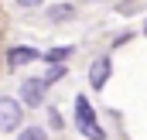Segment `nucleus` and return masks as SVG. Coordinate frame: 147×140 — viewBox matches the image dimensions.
<instances>
[{"mask_svg":"<svg viewBox=\"0 0 147 140\" xmlns=\"http://www.w3.org/2000/svg\"><path fill=\"white\" fill-rule=\"evenodd\" d=\"M75 127L82 130L86 140H106V133H103V127L96 123V113H92V106H89L86 96L75 99Z\"/></svg>","mask_w":147,"mask_h":140,"instance_id":"f257e3e1","label":"nucleus"},{"mask_svg":"<svg viewBox=\"0 0 147 140\" xmlns=\"http://www.w3.org/2000/svg\"><path fill=\"white\" fill-rule=\"evenodd\" d=\"M21 120H24V103L3 96V99H0V133L21 130Z\"/></svg>","mask_w":147,"mask_h":140,"instance_id":"f03ea898","label":"nucleus"},{"mask_svg":"<svg viewBox=\"0 0 147 140\" xmlns=\"http://www.w3.org/2000/svg\"><path fill=\"white\" fill-rule=\"evenodd\" d=\"M45 92H48V82L45 79H24L21 82V103L24 106H45Z\"/></svg>","mask_w":147,"mask_h":140,"instance_id":"7ed1b4c3","label":"nucleus"},{"mask_svg":"<svg viewBox=\"0 0 147 140\" xmlns=\"http://www.w3.org/2000/svg\"><path fill=\"white\" fill-rule=\"evenodd\" d=\"M110 75H113V62L110 58H96L92 69H89V85H92V92H99V89L110 82Z\"/></svg>","mask_w":147,"mask_h":140,"instance_id":"20e7f679","label":"nucleus"},{"mask_svg":"<svg viewBox=\"0 0 147 140\" xmlns=\"http://www.w3.org/2000/svg\"><path fill=\"white\" fill-rule=\"evenodd\" d=\"M38 58H41V51H38V48H24V44H14V48L7 51V65H10V69L31 65V62H38Z\"/></svg>","mask_w":147,"mask_h":140,"instance_id":"39448f33","label":"nucleus"},{"mask_svg":"<svg viewBox=\"0 0 147 140\" xmlns=\"http://www.w3.org/2000/svg\"><path fill=\"white\" fill-rule=\"evenodd\" d=\"M72 17H75V7H72V3H55V7L48 10V21H51V24H58V21H72Z\"/></svg>","mask_w":147,"mask_h":140,"instance_id":"423d86ee","label":"nucleus"},{"mask_svg":"<svg viewBox=\"0 0 147 140\" xmlns=\"http://www.w3.org/2000/svg\"><path fill=\"white\" fill-rule=\"evenodd\" d=\"M69 55H72V48L65 44V48H51V51H45L41 58H45V62H51V65H58V62H65Z\"/></svg>","mask_w":147,"mask_h":140,"instance_id":"0eeeda50","label":"nucleus"},{"mask_svg":"<svg viewBox=\"0 0 147 140\" xmlns=\"http://www.w3.org/2000/svg\"><path fill=\"white\" fill-rule=\"evenodd\" d=\"M17 140H48V130H41V127H24Z\"/></svg>","mask_w":147,"mask_h":140,"instance_id":"6e6552de","label":"nucleus"},{"mask_svg":"<svg viewBox=\"0 0 147 140\" xmlns=\"http://www.w3.org/2000/svg\"><path fill=\"white\" fill-rule=\"evenodd\" d=\"M62 75H65V65H51V69L45 72V75H41V79H45V82H48V85H51V82H58V79H62Z\"/></svg>","mask_w":147,"mask_h":140,"instance_id":"1a4fd4ad","label":"nucleus"},{"mask_svg":"<svg viewBox=\"0 0 147 140\" xmlns=\"http://www.w3.org/2000/svg\"><path fill=\"white\" fill-rule=\"evenodd\" d=\"M48 120H51V127H55V130H58V127H62V123H65V120H62V113H58V109H48Z\"/></svg>","mask_w":147,"mask_h":140,"instance_id":"9d476101","label":"nucleus"},{"mask_svg":"<svg viewBox=\"0 0 147 140\" xmlns=\"http://www.w3.org/2000/svg\"><path fill=\"white\" fill-rule=\"evenodd\" d=\"M17 3H21V7H41L45 0H17Z\"/></svg>","mask_w":147,"mask_h":140,"instance_id":"9b49d317","label":"nucleus"},{"mask_svg":"<svg viewBox=\"0 0 147 140\" xmlns=\"http://www.w3.org/2000/svg\"><path fill=\"white\" fill-rule=\"evenodd\" d=\"M144 31H147V24H144Z\"/></svg>","mask_w":147,"mask_h":140,"instance_id":"f8f14e48","label":"nucleus"}]
</instances>
